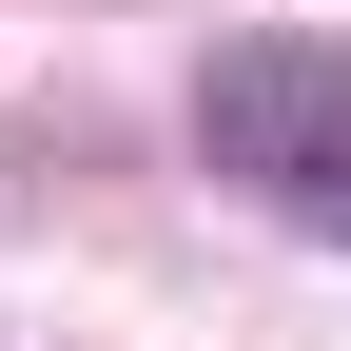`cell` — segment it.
Instances as JSON below:
<instances>
[{
    "instance_id": "obj_1",
    "label": "cell",
    "mask_w": 351,
    "mask_h": 351,
    "mask_svg": "<svg viewBox=\"0 0 351 351\" xmlns=\"http://www.w3.org/2000/svg\"><path fill=\"white\" fill-rule=\"evenodd\" d=\"M195 156L254 215L351 254V39H234V59H195Z\"/></svg>"
}]
</instances>
